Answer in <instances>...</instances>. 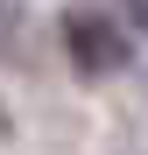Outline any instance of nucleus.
I'll return each mask as SVG.
<instances>
[{
  "label": "nucleus",
  "mask_w": 148,
  "mask_h": 155,
  "mask_svg": "<svg viewBox=\"0 0 148 155\" xmlns=\"http://www.w3.org/2000/svg\"><path fill=\"white\" fill-rule=\"evenodd\" d=\"M64 49H71V64H78L85 78H106V71H120L127 64V35H120V21H106V14H64Z\"/></svg>",
  "instance_id": "f257e3e1"
},
{
  "label": "nucleus",
  "mask_w": 148,
  "mask_h": 155,
  "mask_svg": "<svg viewBox=\"0 0 148 155\" xmlns=\"http://www.w3.org/2000/svg\"><path fill=\"white\" fill-rule=\"evenodd\" d=\"M120 7H127V21H134V28L148 35V0H120Z\"/></svg>",
  "instance_id": "f03ea898"
},
{
  "label": "nucleus",
  "mask_w": 148,
  "mask_h": 155,
  "mask_svg": "<svg viewBox=\"0 0 148 155\" xmlns=\"http://www.w3.org/2000/svg\"><path fill=\"white\" fill-rule=\"evenodd\" d=\"M0 127H7V120H0Z\"/></svg>",
  "instance_id": "7ed1b4c3"
}]
</instances>
